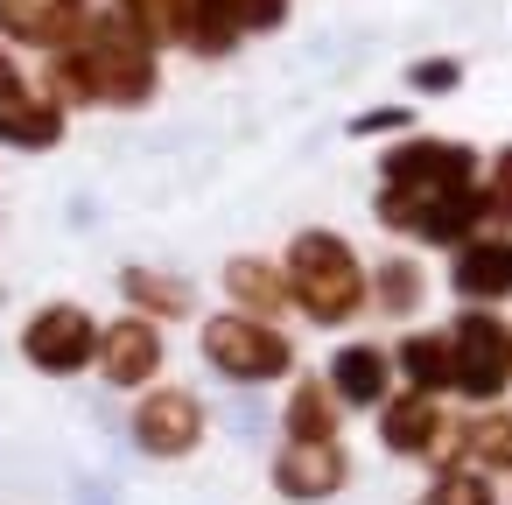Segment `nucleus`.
<instances>
[{"mask_svg":"<svg viewBox=\"0 0 512 505\" xmlns=\"http://www.w3.org/2000/svg\"><path fill=\"white\" fill-rule=\"evenodd\" d=\"M463 449L484 463V470H512V421H498V414H484L470 435H463Z\"/></svg>","mask_w":512,"mask_h":505,"instance_id":"21","label":"nucleus"},{"mask_svg":"<svg viewBox=\"0 0 512 505\" xmlns=\"http://www.w3.org/2000/svg\"><path fill=\"white\" fill-rule=\"evenodd\" d=\"M470 176H477V155L456 141H407L386 155V183H400V190H456Z\"/></svg>","mask_w":512,"mask_h":505,"instance_id":"7","label":"nucleus"},{"mask_svg":"<svg viewBox=\"0 0 512 505\" xmlns=\"http://www.w3.org/2000/svg\"><path fill=\"white\" fill-rule=\"evenodd\" d=\"M288 281H295V302L316 323H344L365 302V274H358V260L337 232H302L295 253H288Z\"/></svg>","mask_w":512,"mask_h":505,"instance_id":"2","label":"nucleus"},{"mask_svg":"<svg viewBox=\"0 0 512 505\" xmlns=\"http://www.w3.org/2000/svg\"><path fill=\"white\" fill-rule=\"evenodd\" d=\"M414 85L421 92H456V64H414Z\"/></svg>","mask_w":512,"mask_h":505,"instance_id":"27","label":"nucleus"},{"mask_svg":"<svg viewBox=\"0 0 512 505\" xmlns=\"http://www.w3.org/2000/svg\"><path fill=\"white\" fill-rule=\"evenodd\" d=\"M379 435H386V449H400V456H421V449L442 435V414H435V400L414 386L407 400H393V407L379 414Z\"/></svg>","mask_w":512,"mask_h":505,"instance_id":"14","label":"nucleus"},{"mask_svg":"<svg viewBox=\"0 0 512 505\" xmlns=\"http://www.w3.org/2000/svg\"><path fill=\"white\" fill-rule=\"evenodd\" d=\"M421 302V267L414 260H386L379 267V309H414Z\"/></svg>","mask_w":512,"mask_h":505,"instance_id":"23","label":"nucleus"},{"mask_svg":"<svg viewBox=\"0 0 512 505\" xmlns=\"http://www.w3.org/2000/svg\"><path fill=\"white\" fill-rule=\"evenodd\" d=\"M127 295H134L141 309H155V316H190V288H183V281H169V274L134 267V274H127Z\"/></svg>","mask_w":512,"mask_h":505,"instance_id":"20","label":"nucleus"},{"mask_svg":"<svg viewBox=\"0 0 512 505\" xmlns=\"http://www.w3.org/2000/svg\"><path fill=\"white\" fill-rule=\"evenodd\" d=\"M505 288H512V246L505 239H463V253H456V295L498 302Z\"/></svg>","mask_w":512,"mask_h":505,"instance_id":"13","label":"nucleus"},{"mask_svg":"<svg viewBox=\"0 0 512 505\" xmlns=\"http://www.w3.org/2000/svg\"><path fill=\"white\" fill-rule=\"evenodd\" d=\"M99 365H106L113 386H148L155 365H162V337H155L148 323H113V330L99 337Z\"/></svg>","mask_w":512,"mask_h":505,"instance_id":"11","label":"nucleus"},{"mask_svg":"<svg viewBox=\"0 0 512 505\" xmlns=\"http://www.w3.org/2000/svg\"><path fill=\"white\" fill-rule=\"evenodd\" d=\"M491 211L512 225V148L498 155V169H491Z\"/></svg>","mask_w":512,"mask_h":505,"instance_id":"26","label":"nucleus"},{"mask_svg":"<svg viewBox=\"0 0 512 505\" xmlns=\"http://www.w3.org/2000/svg\"><path fill=\"white\" fill-rule=\"evenodd\" d=\"M64 99H106V106H141L155 92V36L134 15H92L78 29V50L57 64Z\"/></svg>","mask_w":512,"mask_h":505,"instance_id":"1","label":"nucleus"},{"mask_svg":"<svg viewBox=\"0 0 512 505\" xmlns=\"http://www.w3.org/2000/svg\"><path fill=\"white\" fill-rule=\"evenodd\" d=\"M421 505H491V484L477 470H449V477H435V491Z\"/></svg>","mask_w":512,"mask_h":505,"instance_id":"24","label":"nucleus"},{"mask_svg":"<svg viewBox=\"0 0 512 505\" xmlns=\"http://www.w3.org/2000/svg\"><path fill=\"white\" fill-rule=\"evenodd\" d=\"M183 36H190L204 57H225V50L246 36V22L232 15V0H190V22H183Z\"/></svg>","mask_w":512,"mask_h":505,"instance_id":"18","label":"nucleus"},{"mask_svg":"<svg viewBox=\"0 0 512 505\" xmlns=\"http://www.w3.org/2000/svg\"><path fill=\"white\" fill-rule=\"evenodd\" d=\"M484 211H491V190H477V183H456V190H400V183H386L379 190L386 225H400L414 239H442V246H463Z\"/></svg>","mask_w":512,"mask_h":505,"instance_id":"3","label":"nucleus"},{"mask_svg":"<svg viewBox=\"0 0 512 505\" xmlns=\"http://www.w3.org/2000/svg\"><path fill=\"white\" fill-rule=\"evenodd\" d=\"M232 15H239L246 29H281V15H288V0H232Z\"/></svg>","mask_w":512,"mask_h":505,"instance_id":"25","label":"nucleus"},{"mask_svg":"<svg viewBox=\"0 0 512 505\" xmlns=\"http://www.w3.org/2000/svg\"><path fill=\"white\" fill-rule=\"evenodd\" d=\"M330 428H337V414H330V386H295V400H288V435L295 442H330Z\"/></svg>","mask_w":512,"mask_h":505,"instance_id":"19","label":"nucleus"},{"mask_svg":"<svg viewBox=\"0 0 512 505\" xmlns=\"http://www.w3.org/2000/svg\"><path fill=\"white\" fill-rule=\"evenodd\" d=\"M22 351H29V365H43V372H78V365H92L99 358V330H92V316L85 309H71V302H57V309H43L36 323H29V337H22Z\"/></svg>","mask_w":512,"mask_h":505,"instance_id":"5","label":"nucleus"},{"mask_svg":"<svg viewBox=\"0 0 512 505\" xmlns=\"http://www.w3.org/2000/svg\"><path fill=\"white\" fill-rule=\"evenodd\" d=\"M120 8L155 36V43H169V36H183V22H190V0H120Z\"/></svg>","mask_w":512,"mask_h":505,"instance_id":"22","label":"nucleus"},{"mask_svg":"<svg viewBox=\"0 0 512 505\" xmlns=\"http://www.w3.org/2000/svg\"><path fill=\"white\" fill-rule=\"evenodd\" d=\"M379 127H407V113H372V120H358V134H379Z\"/></svg>","mask_w":512,"mask_h":505,"instance_id":"28","label":"nucleus"},{"mask_svg":"<svg viewBox=\"0 0 512 505\" xmlns=\"http://www.w3.org/2000/svg\"><path fill=\"white\" fill-rule=\"evenodd\" d=\"M57 134H64L57 99H36L15 78L0 85V141H8V148H57Z\"/></svg>","mask_w":512,"mask_h":505,"instance_id":"10","label":"nucleus"},{"mask_svg":"<svg viewBox=\"0 0 512 505\" xmlns=\"http://www.w3.org/2000/svg\"><path fill=\"white\" fill-rule=\"evenodd\" d=\"M8 78H15V71H8V64H0V85H8Z\"/></svg>","mask_w":512,"mask_h":505,"instance_id":"29","label":"nucleus"},{"mask_svg":"<svg viewBox=\"0 0 512 505\" xmlns=\"http://www.w3.org/2000/svg\"><path fill=\"white\" fill-rule=\"evenodd\" d=\"M204 351L225 379H281L288 372V337L260 316H211L204 323Z\"/></svg>","mask_w":512,"mask_h":505,"instance_id":"4","label":"nucleus"},{"mask_svg":"<svg viewBox=\"0 0 512 505\" xmlns=\"http://www.w3.org/2000/svg\"><path fill=\"white\" fill-rule=\"evenodd\" d=\"M274 484L288 498H330L344 484V449L337 442H295L281 463H274Z\"/></svg>","mask_w":512,"mask_h":505,"instance_id":"12","label":"nucleus"},{"mask_svg":"<svg viewBox=\"0 0 512 505\" xmlns=\"http://www.w3.org/2000/svg\"><path fill=\"white\" fill-rule=\"evenodd\" d=\"M197 435H204V407L190 393H148L134 414V442L148 456H183V449H197Z\"/></svg>","mask_w":512,"mask_h":505,"instance_id":"8","label":"nucleus"},{"mask_svg":"<svg viewBox=\"0 0 512 505\" xmlns=\"http://www.w3.org/2000/svg\"><path fill=\"white\" fill-rule=\"evenodd\" d=\"M449 337H456V386L470 400H491L512 379V330H498L491 316H463Z\"/></svg>","mask_w":512,"mask_h":505,"instance_id":"6","label":"nucleus"},{"mask_svg":"<svg viewBox=\"0 0 512 505\" xmlns=\"http://www.w3.org/2000/svg\"><path fill=\"white\" fill-rule=\"evenodd\" d=\"M330 386H337V400H351V407H372V400H386V351H372V344H351V351H337V365H330Z\"/></svg>","mask_w":512,"mask_h":505,"instance_id":"15","label":"nucleus"},{"mask_svg":"<svg viewBox=\"0 0 512 505\" xmlns=\"http://www.w3.org/2000/svg\"><path fill=\"white\" fill-rule=\"evenodd\" d=\"M225 288H232V302H246V316H274L295 281H281V274L260 267V260H232V267H225Z\"/></svg>","mask_w":512,"mask_h":505,"instance_id":"17","label":"nucleus"},{"mask_svg":"<svg viewBox=\"0 0 512 505\" xmlns=\"http://www.w3.org/2000/svg\"><path fill=\"white\" fill-rule=\"evenodd\" d=\"M400 372L421 386V393H435V386H456V337H407L400 344Z\"/></svg>","mask_w":512,"mask_h":505,"instance_id":"16","label":"nucleus"},{"mask_svg":"<svg viewBox=\"0 0 512 505\" xmlns=\"http://www.w3.org/2000/svg\"><path fill=\"white\" fill-rule=\"evenodd\" d=\"M0 29L36 50H64L85 29V0H0Z\"/></svg>","mask_w":512,"mask_h":505,"instance_id":"9","label":"nucleus"}]
</instances>
